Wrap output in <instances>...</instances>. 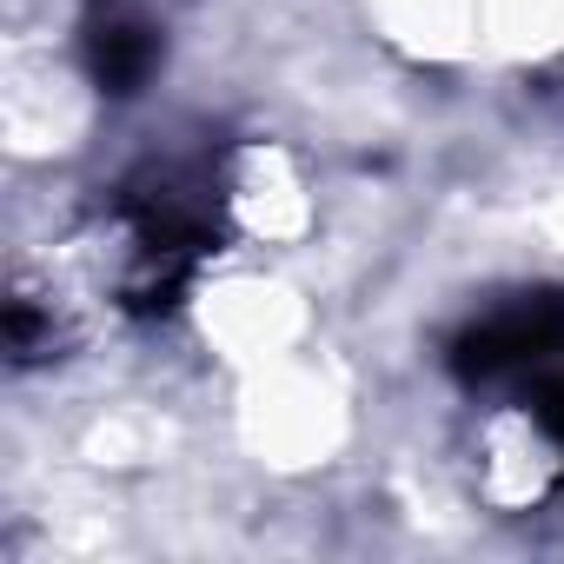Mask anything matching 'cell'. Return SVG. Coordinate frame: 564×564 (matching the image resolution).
Segmentation results:
<instances>
[{"label":"cell","instance_id":"cell-1","mask_svg":"<svg viewBox=\"0 0 564 564\" xmlns=\"http://www.w3.org/2000/svg\"><path fill=\"white\" fill-rule=\"evenodd\" d=\"M557 346H564V306L557 300H518L465 339V366L471 372H511V366L551 359Z\"/></svg>","mask_w":564,"mask_h":564},{"label":"cell","instance_id":"cell-2","mask_svg":"<svg viewBox=\"0 0 564 564\" xmlns=\"http://www.w3.org/2000/svg\"><path fill=\"white\" fill-rule=\"evenodd\" d=\"M153 28L147 21H133V14H107L100 28H94V74L113 87V94H133L140 80H147V67H153Z\"/></svg>","mask_w":564,"mask_h":564},{"label":"cell","instance_id":"cell-3","mask_svg":"<svg viewBox=\"0 0 564 564\" xmlns=\"http://www.w3.org/2000/svg\"><path fill=\"white\" fill-rule=\"evenodd\" d=\"M551 425H557V438H564V392L551 399Z\"/></svg>","mask_w":564,"mask_h":564}]
</instances>
